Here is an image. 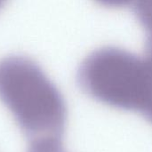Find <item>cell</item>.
Listing matches in <instances>:
<instances>
[{"label": "cell", "mask_w": 152, "mask_h": 152, "mask_svg": "<svg viewBox=\"0 0 152 152\" xmlns=\"http://www.w3.org/2000/svg\"><path fill=\"white\" fill-rule=\"evenodd\" d=\"M131 6L144 31L145 56L152 59V0H134Z\"/></svg>", "instance_id": "3957f363"}, {"label": "cell", "mask_w": 152, "mask_h": 152, "mask_svg": "<svg viewBox=\"0 0 152 152\" xmlns=\"http://www.w3.org/2000/svg\"><path fill=\"white\" fill-rule=\"evenodd\" d=\"M97 4L109 8H121L132 5L134 0H94Z\"/></svg>", "instance_id": "5b68a950"}, {"label": "cell", "mask_w": 152, "mask_h": 152, "mask_svg": "<svg viewBox=\"0 0 152 152\" xmlns=\"http://www.w3.org/2000/svg\"><path fill=\"white\" fill-rule=\"evenodd\" d=\"M27 152H67L62 144V140L45 139L28 142Z\"/></svg>", "instance_id": "277c9868"}, {"label": "cell", "mask_w": 152, "mask_h": 152, "mask_svg": "<svg viewBox=\"0 0 152 152\" xmlns=\"http://www.w3.org/2000/svg\"><path fill=\"white\" fill-rule=\"evenodd\" d=\"M0 100L28 142L62 140L68 118L65 100L32 60L12 55L0 61Z\"/></svg>", "instance_id": "6da1fadb"}, {"label": "cell", "mask_w": 152, "mask_h": 152, "mask_svg": "<svg viewBox=\"0 0 152 152\" xmlns=\"http://www.w3.org/2000/svg\"><path fill=\"white\" fill-rule=\"evenodd\" d=\"M79 88L109 107L139 113L152 89V60L116 46L92 52L77 73Z\"/></svg>", "instance_id": "7a4b0ae2"}, {"label": "cell", "mask_w": 152, "mask_h": 152, "mask_svg": "<svg viewBox=\"0 0 152 152\" xmlns=\"http://www.w3.org/2000/svg\"><path fill=\"white\" fill-rule=\"evenodd\" d=\"M5 2H6V0H0V9H1L2 6L5 4Z\"/></svg>", "instance_id": "8992f818"}]
</instances>
